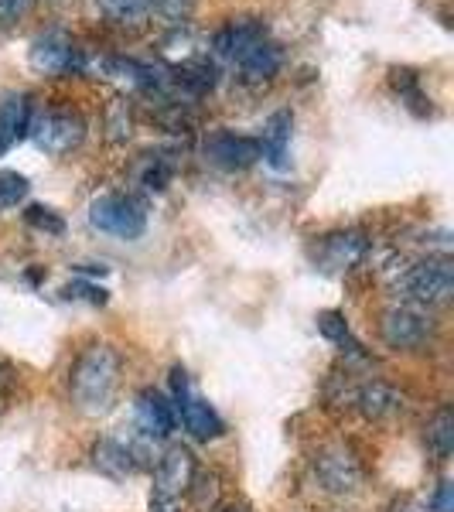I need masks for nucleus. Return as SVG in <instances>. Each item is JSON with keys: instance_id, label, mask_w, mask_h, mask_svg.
<instances>
[{"instance_id": "nucleus-30", "label": "nucleus", "mask_w": 454, "mask_h": 512, "mask_svg": "<svg viewBox=\"0 0 454 512\" xmlns=\"http://www.w3.org/2000/svg\"><path fill=\"white\" fill-rule=\"evenodd\" d=\"M31 7H35V0H0V28H14Z\"/></svg>"}, {"instance_id": "nucleus-3", "label": "nucleus", "mask_w": 454, "mask_h": 512, "mask_svg": "<svg viewBox=\"0 0 454 512\" xmlns=\"http://www.w3.org/2000/svg\"><path fill=\"white\" fill-rule=\"evenodd\" d=\"M311 478L318 482L321 492L345 499V495H356L366 485V465H362L359 451L352 444L332 441L318 448L315 458H311Z\"/></svg>"}, {"instance_id": "nucleus-29", "label": "nucleus", "mask_w": 454, "mask_h": 512, "mask_svg": "<svg viewBox=\"0 0 454 512\" xmlns=\"http://www.w3.org/2000/svg\"><path fill=\"white\" fill-rule=\"evenodd\" d=\"M195 0H147V11L161 14V18L168 21H185L188 14H192Z\"/></svg>"}, {"instance_id": "nucleus-31", "label": "nucleus", "mask_w": 454, "mask_h": 512, "mask_svg": "<svg viewBox=\"0 0 454 512\" xmlns=\"http://www.w3.org/2000/svg\"><path fill=\"white\" fill-rule=\"evenodd\" d=\"M431 509L434 512H454V485L451 482H441L431 499Z\"/></svg>"}, {"instance_id": "nucleus-26", "label": "nucleus", "mask_w": 454, "mask_h": 512, "mask_svg": "<svg viewBox=\"0 0 454 512\" xmlns=\"http://www.w3.org/2000/svg\"><path fill=\"white\" fill-rule=\"evenodd\" d=\"M106 130H110L113 144H120V140H130V134H134V117H130V110H127V103H123V99H117V103L110 106Z\"/></svg>"}, {"instance_id": "nucleus-11", "label": "nucleus", "mask_w": 454, "mask_h": 512, "mask_svg": "<svg viewBox=\"0 0 454 512\" xmlns=\"http://www.w3.org/2000/svg\"><path fill=\"white\" fill-rule=\"evenodd\" d=\"M205 158H209V164H216L219 171H246L260 161V144L257 137L216 130V134L205 137Z\"/></svg>"}, {"instance_id": "nucleus-32", "label": "nucleus", "mask_w": 454, "mask_h": 512, "mask_svg": "<svg viewBox=\"0 0 454 512\" xmlns=\"http://www.w3.org/2000/svg\"><path fill=\"white\" fill-rule=\"evenodd\" d=\"M11 379H14L11 366H7V362H0V393H4L7 386H11Z\"/></svg>"}, {"instance_id": "nucleus-33", "label": "nucleus", "mask_w": 454, "mask_h": 512, "mask_svg": "<svg viewBox=\"0 0 454 512\" xmlns=\"http://www.w3.org/2000/svg\"><path fill=\"white\" fill-rule=\"evenodd\" d=\"M151 512H178V506H171V502H151Z\"/></svg>"}, {"instance_id": "nucleus-13", "label": "nucleus", "mask_w": 454, "mask_h": 512, "mask_svg": "<svg viewBox=\"0 0 454 512\" xmlns=\"http://www.w3.org/2000/svg\"><path fill=\"white\" fill-rule=\"evenodd\" d=\"M349 400L362 414V420H369V424H386V420L403 414V407H407V403H403V393L393 390V386L383 383V379L356 386V390L349 393Z\"/></svg>"}, {"instance_id": "nucleus-23", "label": "nucleus", "mask_w": 454, "mask_h": 512, "mask_svg": "<svg viewBox=\"0 0 454 512\" xmlns=\"http://www.w3.org/2000/svg\"><path fill=\"white\" fill-rule=\"evenodd\" d=\"M99 14L106 21L120 24V28H137V24L147 21V0H96Z\"/></svg>"}, {"instance_id": "nucleus-6", "label": "nucleus", "mask_w": 454, "mask_h": 512, "mask_svg": "<svg viewBox=\"0 0 454 512\" xmlns=\"http://www.w3.org/2000/svg\"><path fill=\"white\" fill-rule=\"evenodd\" d=\"M437 332V321L431 318L427 308H414V304H396L379 321V335L383 342L396 352H417Z\"/></svg>"}, {"instance_id": "nucleus-2", "label": "nucleus", "mask_w": 454, "mask_h": 512, "mask_svg": "<svg viewBox=\"0 0 454 512\" xmlns=\"http://www.w3.org/2000/svg\"><path fill=\"white\" fill-rule=\"evenodd\" d=\"M396 294L414 308H441L454 294V263L448 253L427 256V260L414 263L400 280H396Z\"/></svg>"}, {"instance_id": "nucleus-8", "label": "nucleus", "mask_w": 454, "mask_h": 512, "mask_svg": "<svg viewBox=\"0 0 454 512\" xmlns=\"http://www.w3.org/2000/svg\"><path fill=\"white\" fill-rule=\"evenodd\" d=\"M28 62H31V69L41 72V76H65V72L86 69L82 48L72 41V35H65L62 28H52L31 41Z\"/></svg>"}, {"instance_id": "nucleus-25", "label": "nucleus", "mask_w": 454, "mask_h": 512, "mask_svg": "<svg viewBox=\"0 0 454 512\" xmlns=\"http://www.w3.org/2000/svg\"><path fill=\"white\" fill-rule=\"evenodd\" d=\"M31 192V181L18 175V171H0V212L14 209L18 202H24Z\"/></svg>"}, {"instance_id": "nucleus-20", "label": "nucleus", "mask_w": 454, "mask_h": 512, "mask_svg": "<svg viewBox=\"0 0 454 512\" xmlns=\"http://www.w3.org/2000/svg\"><path fill=\"white\" fill-rule=\"evenodd\" d=\"M315 321H318V332L325 335L332 345H338V352L342 355H349V359H366V352H362V345L352 338V328H349V321H345L342 311H321Z\"/></svg>"}, {"instance_id": "nucleus-27", "label": "nucleus", "mask_w": 454, "mask_h": 512, "mask_svg": "<svg viewBox=\"0 0 454 512\" xmlns=\"http://www.w3.org/2000/svg\"><path fill=\"white\" fill-rule=\"evenodd\" d=\"M24 219H28V226H35V229H41V233H48V236H59L65 229L62 216H55V212L45 209V205H31V209L24 212Z\"/></svg>"}, {"instance_id": "nucleus-7", "label": "nucleus", "mask_w": 454, "mask_h": 512, "mask_svg": "<svg viewBox=\"0 0 454 512\" xmlns=\"http://www.w3.org/2000/svg\"><path fill=\"white\" fill-rule=\"evenodd\" d=\"M28 137L38 144V151L62 158V154H72L86 140V120L72 110H45L31 120Z\"/></svg>"}, {"instance_id": "nucleus-4", "label": "nucleus", "mask_w": 454, "mask_h": 512, "mask_svg": "<svg viewBox=\"0 0 454 512\" xmlns=\"http://www.w3.org/2000/svg\"><path fill=\"white\" fill-rule=\"evenodd\" d=\"M89 222L113 239H140L147 233V205L137 195L106 192L89 205Z\"/></svg>"}, {"instance_id": "nucleus-14", "label": "nucleus", "mask_w": 454, "mask_h": 512, "mask_svg": "<svg viewBox=\"0 0 454 512\" xmlns=\"http://www.w3.org/2000/svg\"><path fill=\"white\" fill-rule=\"evenodd\" d=\"M280 65H284V48L277 45L270 35H263L260 41H253L243 55L233 62V69L239 72V79L246 86H263V82L277 79Z\"/></svg>"}, {"instance_id": "nucleus-15", "label": "nucleus", "mask_w": 454, "mask_h": 512, "mask_svg": "<svg viewBox=\"0 0 454 512\" xmlns=\"http://www.w3.org/2000/svg\"><path fill=\"white\" fill-rule=\"evenodd\" d=\"M31 120H35V103L28 93H7L0 99V158L28 137Z\"/></svg>"}, {"instance_id": "nucleus-28", "label": "nucleus", "mask_w": 454, "mask_h": 512, "mask_svg": "<svg viewBox=\"0 0 454 512\" xmlns=\"http://www.w3.org/2000/svg\"><path fill=\"white\" fill-rule=\"evenodd\" d=\"M65 301H86V304H106V291L96 284H89V280H72L69 287L62 291Z\"/></svg>"}, {"instance_id": "nucleus-22", "label": "nucleus", "mask_w": 454, "mask_h": 512, "mask_svg": "<svg viewBox=\"0 0 454 512\" xmlns=\"http://www.w3.org/2000/svg\"><path fill=\"white\" fill-rule=\"evenodd\" d=\"M393 89L400 93V103H407V110H414L417 117H427L431 113V96L420 89V76L410 69H393L390 72Z\"/></svg>"}, {"instance_id": "nucleus-24", "label": "nucleus", "mask_w": 454, "mask_h": 512, "mask_svg": "<svg viewBox=\"0 0 454 512\" xmlns=\"http://www.w3.org/2000/svg\"><path fill=\"white\" fill-rule=\"evenodd\" d=\"M188 499H192L195 509L209 512L212 506H216V499H219V475L216 472H202V468H198L192 485H188Z\"/></svg>"}, {"instance_id": "nucleus-10", "label": "nucleus", "mask_w": 454, "mask_h": 512, "mask_svg": "<svg viewBox=\"0 0 454 512\" xmlns=\"http://www.w3.org/2000/svg\"><path fill=\"white\" fill-rule=\"evenodd\" d=\"M369 256V239L359 229H342V233H328L318 239L315 263L325 274H345V270L359 267Z\"/></svg>"}, {"instance_id": "nucleus-19", "label": "nucleus", "mask_w": 454, "mask_h": 512, "mask_svg": "<svg viewBox=\"0 0 454 512\" xmlns=\"http://www.w3.org/2000/svg\"><path fill=\"white\" fill-rule=\"evenodd\" d=\"M424 441L437 461H448L454 454V410L451 407H437L434 417L424 427Z\"/></svg>"}, {"instance_id": "nucleus-12", "label": "nucleus", "mask_w": 454, "mask_h": 512, "mask_svg": "<svg viewBox=\"0 0 454 512\" xmlns=\"http://www.w3.org/2000/svg\"><path fill=\"white\" fill-rule=\"evenodd\" d=\"M134 417H137V431L147 437V441H164V437L175 434L178 417L171 400L161 390H140L137 403H134Z\"/></svg>"}, {"instance_id": "nucleus-17", "label": "nucleus", "mask_w": 454, "mask_h": 512, "mask_svg": "<svg viewBox=\"0 0 454 512\" xmlns=\"http://www.w3.org/2000/svg\"><path fill=\"white\" fill-rule=\"evenodd\" d=\"M263 35H267V24H263V21H253V18L229 21L226 28H219L216 35H212V52H216L222 62L233 65L239 55H243L253 41H260Z\"/></svg>"}, {"instance_id": "nucleus-34", "label": "nucleus", "mask_w": 454, "mask_h": 512, "mask_svg": "<svg viewBox=\"0 0 454 512\" xmlns=\"http://www.w3.org/2000/svg\"><path fill=\"white\" fill-rule=\"evenodd\" d=\"M219 512H246V509H236V506H229V509H219Z\"/></svg>"}, {"instance_id": "nucleus-1", "label": "nucleus", "mask_w": 454, "mask_h": 512, "mask_svg": "<svg viewBox=\"0 0 454 512\" xmlns=\"http://www.w3.org/2000/svg\"><path fill=\"white\" fill-rule=\"evenodd\" d=\"M123 359L113 345H86L69 369V393L82 414H106L120 390Z\"/></svg>"}, {"instance_id": "nucleus-21", "label": "nucleus", "mask_w": 454, "mask_h": 512, "mask_svg": "<svg viewBox=\"0 0 454 512\" xmlns=\"http://www.w3.org/2000/svg\"><path fill=\"white\" fill-rule=\"evenodd\" d=\"M175 178V158L168 151H147L137 164V181L147 192H164Z\"/></svg>"}, {"instance_id": "nucleus-9", "label": "nucleus", "mask_w": 454, "mask_h": 512, "mask_svg": "<svg viewBox=\"0 0 454 512\" xmlns=\"http://www.w3.org/2000/svg\"><path fill=\"white\" fill-rule=\"evenodd\" d=\"M195 472H198V461L192 451L181 448V444L168 448L164 458H158V465H154L151 502H171V506H178L181 495H188V485H192Z\"/></svg>"}, {"instance_id": "nucleus-18", "label": "nucleus", "mask_w": 454, "mask_h": 512, "mask_svg": "<svg viewBox=\"0 0 454 512\" xmlns=\"http://www.w3.org/2000/svg\"><path fill=\"white\" fill-rule=\"evenodd\" d=\"M93 461L99 472L123 478V475H134L140 468V451L134 444H123L117 437H99L93 444Z\"/></svg>"}, {"instance_id": "nucleus-16", "label": "nucleus", "mask_w": 454, "mask_h": 512, "mask_svg": "<svg viewBox=\"0 0 454 512\" xmlns=\"http://www.w3.org/2000/svg\"><path fill=\"white\" fill-rule=\"evenodd\" d=\"M291 127H294V117L287 110H277L274 117L263 123V137L257 140L260 158L274 171L291 168Z\"/></svg>"}, {"instance_id": "nucleus-5", "label": "nucleus", "mask_w": 454, "mask_h": 512, "mask_svg": "<svg viewBox=\"0 0 454 512\" xmlns=\"http://www.w3.org/2000/svg\"><path fill=\"white\" fill-rule=\"evenodd\" d=\"M171 393H175V400H171L175 417L181 420V427H185L195 441H212V437H219L226 431V424H222V417L216 414V407L192 390V379H188V373L181 366L171 369Z\"/></svg>"}]
</instances>
